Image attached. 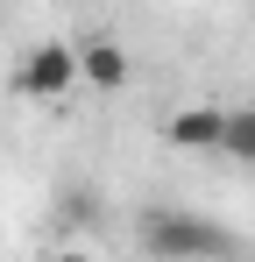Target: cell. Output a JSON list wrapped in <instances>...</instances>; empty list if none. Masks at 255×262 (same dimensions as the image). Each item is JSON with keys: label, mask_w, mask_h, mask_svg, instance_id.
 <instances>
[{"label": "cell", "mask_w": 255, "mask_h": 262, "mask_svg": "<svg viewBox=\"0 0 255 262\" xmlns=\"http://www.w3.org/2000/svg\"><path fill=\"white\" fill-rule=\"evenodd\" d=\"M220 128H227V114L220 106H184V114H170V142L177 149H192V156H220Z\"/></svg>", "instance_id": "cell-4"}, {"label": "cell", "mask_w": 255, "mask_h": 262, "mask_svg": "<svg viewBox=\"0 0 255 262\" xmlns=\"http://www.w3.org/2000/svg\"><path fill=\"white\" fill-rule=\"evenodd\" d=\"M71 85H78V50L71 43H36L14 64V92H29V99H64Z\"/></svg>", "instance_id": "cell-2"}, {"label": "cell", "mask_w": 255, "mask_h": 262, "mask_svg": "<svg viewBox=\"0 0 255 262\" xmlns=\"http://www.w3.org/2000/svg\"><path fill=\"white\" fill-rule=\"evenodd\" d=\"M135 241H142V255H163V262H213V255H234L241 248L227 227L184 213V206H149L142 227H135Z\"/></svg>", "instance_id": "cell-1"}, {"label": "cell", "mask_w": 255, "mask_h": 262, "mask_svg": "<svg viewBox=\"0 0 255 262\" xmlns=\"http://www.w3.org/2000/svg\"><path fill=\"white\" fill-rule=\"evenodd\" d=\"M128 78H135V64H128V50L114 43V36H85V43H78V85L121 92Z\"/></svg>", "instance_id": "cell-3"}, {"label": "cell", "mask_w": 255, "mask_h": 262, "mask_svg": "<svg viewBox=\"0 0 255 262\" xmlns=\"http://www.w3.org/2000/svg\"><path fill=\"white\" fill-rule=\"evenodd\" d=\"M220 156L255 163V106H234V114H227V128H220Z\"/></svg>", "instance_id": "cell-5"}]
</instances>
